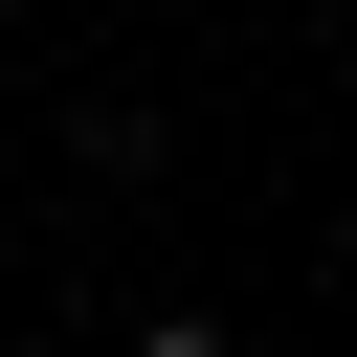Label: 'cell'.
Listing matches in <instances>:
<instances>
[{
	"label": "cell",
	"instance_id": "obj_1",
	"mask_svg": "<svg viewBox=\"0 0 357 357\" xmlns=\"http://www.w3.org/2000/svg\"><path fill=\"white\" fill-rule=\"evenodd\" d=\"M112 357H245V335H223V312H134Z\"/></svg>",
	"mask_w": 357,
	"mask_h": 357
}]
</instances>
